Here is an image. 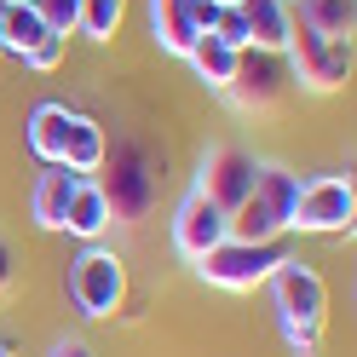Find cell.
<instances>
[{
	"label": "cell",
	"instance_id": "d6986e66",
	"mask_svg": "<svg viewBox=\"0 0 357 357\" xmlns=\"http://www.w3.org/2000/svg\"><path fill=\"white\" fill-rule=\"evenodd\" d=\"M0 40H6V52L29 58L40 40H47V24H40L35 6H0Z\"/></svg>",
	"mask_w": 357,
	"mask_h": 357
},
{
	"label": "cell",
	"instance_id": "5bb4252c",
	"mask_svg": "<svg viewBox=\"0 0 357 357\" xmlns=\"http://www.w3.org/2000/svg\"><path fill=\"white\" fill-rule=\"evenodd\" d=\"M81 178L70 167H47V173H35V185H29V219L40 231H63V213H70V196H75Z\"/></svg>",
	"mask_w": 357,
	"mask_h": 357
},
{
	"label": "cell",
	"instance_id": "277c9868",
	"mask_svg": "<svg viewBox=\"0 0 357 357\" xmlns=\"http://www.w3.org/2000/svg\"><path fill=\"white\" fill-rule=\"evenodd\" d=\"M288 259L282 242H242V236H225L219 248H208L196 259V277L208 288H225V294H254L265 288V277Z\"/></svg>",
	"mask_w": 357,
	"mask_h": 357
},
{
	"label": "cell",
	"instance_id": "ac0fdd59",
	"mask_svg": "<svg viewBox=\"0 0 357 357\" xmlns=\"http://www.w3.org/2000/svg\"><path fill=\"white\" fill-rule=\"evenodd\" d=\"M294 24L317 29V35H328V40H351V29H357V0H300V17H294Z\"/></svg>",
	"mask_w": 357,
	"mask_h": 357
},
{
	"label": "cell",
	"instance_id": "e0dca14e",
	"mask_svg": "<svg viewBox=\"0 0 357 357\" xmlns=\"http://www.w3.org/2000/svg\"><path fill=\"white\" fill-rule=\"evenodd\" d=\"M63 231L81 236V242H98L109 231V202H104V190H98V178H81L75 196H70V213H63Z\"/></svg>",
	"mask_w": 357,
	"mask_h": 357
},
{
	"label": "cell",
	"instance_id": "603a6c76",
	"mask_svg": "<svg viewBox=\"0 0 357 357\" xmlns=\"http://www.w3.org/2000/svg\"><path fill=\"white\" fill-rule=\"evenodd\" d=\"M63 52H70V40H58V35H47V40H40V47H35V52H29L24 63H29L35 75H52L58 63H63Z\"/></svg>",
	"mask_w": 357,
	"mask_h": 357
},
{
	"label": "cell",
	"instance_id": "d4e9b609",
	"mask_svg": "<svg viewBox=\"0 0 357 357\" xmlns=\"http://www.w3.org/2000/svg\"><path fill=\"white\" fill-rule=\"evenodd\" d=\"M47 357H98V351H93V346H86V340H81V334H58V340L47 346Z\"/></svg>",
	"mask_w": 357,
	"mask_h": 357
},
{
	"label": "cell",
	"instance_id": "ba28073f",
	"mask_svg": "<svg viewBox=\"0 0 357 357\" xmlns=\"http://www.w3.org/2000/svg\"><path fill=\"white\" fill-rule=\"evenodd\" d=\"M294 93V81H288V63H282V52H242V63H236V75H231V86L219 98H231L242 116H271V109Z\"/></svg>",
	"mask_w": 357,
	"mask_h": 357
},
{
	"label": "cell",
	"instance_id": "44dd1931",
	"mask_svg": "<svg viewBox=\"0 0 357 357\" xmlns=\"http://www.w3.org/2000/svg\"><path fill=\"white\" fill-rule=\"evenodd\" d=\"M29 6L40 12V24H47V35H58V40H70V35H75L81 0H29Z\"/></svg>",
	"mask_w": 357,
	"mask_h": 357
},
{
	"label": "cell",
	"instance_id": "484cf974",
	"mask_svg": "<svg viewBox=\"0 0 357 357\" xmlns=\"http://www.w3.org/2000/svg\"><path fill=\"white\" fill-rule=\"evenodd\" d=\"M0 357H17V351H12V340H6V334H0Z\"/></svg>",
	"mask_w": 357,
	"mask_h": 357
},
{
	"label": "cell",
	"instance_id": "5b68a950",
	"mask_svg": "<svg viewBox=\"0 0 357 357\" xmlns=\"http://www.w3.org/2000/svg\"><path fill=\"white\" fill-rule=\"evenodd\" d=\"M351 219H357L351 173H311V178H300L294 213H288V231L294 236H346Z\"/></svg>",
	"mask_w": 357,
	"mask_h": 357
},
{
	"label": "cell",
	"instance_id": "8992f818",
	"mask_svg": "<svg viewBox=\"0 0 357 357\" xmlns=\"http://www.w3.org/2000/svg\"><path fill=\"white\" fill-rule=\"evenodd\" d=\"M282 63H288V81L305 86V93H340V86L351 81V40H328L317 29L294 24Z\"/></svg>",
	"mask_w": 357,
	"mask_h": 357
},
{
	"label": "cell",
	"instance_id": "4316f807",
	"mask_svg": "<svg viewBox=\"0 0 357 357\" xmlns=\"http://www.w3.org/2000/svg\"><path fill=\"white\" fill-rule=\"evenodd\" d=\"M0 6H29V0H0Z\"/></svg>",
	"mask_w": 357,
	"mask_h": 357
},
{
	"label": "cell",
	"instance_id": "9a60e30c",
	"mask_svg": "<svg viewBox=\"0 0 357 357\" xmlns=\"http://www.w3.org/2000/svg\"><path fill=\"white\" fill-rule=\"evenodd\" d=\"M104 155H109L104 127H98L93 116H70V132H63V155H58V167H70L75 178H98Z\"/></svg>",
	"mask_w": 357,
	"mask_h": 357
},
{
	"label": "cell",
	"instance_id": "4fadbf2b",
	"mask_svg": "<svg viewBox=\"0 0 357 357\" xmlns=\"http://www.w3.org/2000/svg\"><path fill=\"white\" fill-rule=\"evenodd\" d=\"M236 12L248 17V47L254 52H288V35H294V6L288 0H242Z\"/></svg>",
	"mask_w": 357,
	"mask_h": 357
},
{
	"label": "cell",
	"instance_id": "6da1fadb",
	"mask_svg": "<svg viewBox=\"0 0 357 357\" xmlns=\"http://www.w3.org/2000/svg\"><path fill=\"white\" fill-rule=\"evenodd\" d=\"M98 190L109 202V225H144L155 213V196H162V173H155V155L139 139H116V167H98Z\"/></svg>",
	"mask_w": 357,
	"mask_h": 357
},
{
	"label": "cell",
	"instance_id": "8fae6325",
	"mask_svg": "<svg viewBox=\"0 0 357 357\" xmlns=\"http://www.w3.org/2000/svg\"><path fill=\"white\" fill-rule=\"evenodd\" d=\"M196 6H202V0H144L155 52H167V58H185L190 52V40L202 35V29H196Z\"/></svg>",
	"mask_w": 357,
	"mask_h": 357
},
{
	"label": "cell",
	"instance_id": "ffe728a7",
	"mask_svg": "<svg viewBox=\"0 0 357 357\" xmlns=\"http://www.w3.org/2000/svg\"><path fill=\"white\" fill-rule=\"evenodd\" d=\"M121 24H127V0H81V17H75V35H86V40H116L121 35Z\"/></svg>",
	"mask_w": 357,
	"mask_h": 357
},
{
	"label": "cell",
	"instance_id": "7402d4cb",
	"mask_svg": "<svg viewBox=\"0 0 357 357\" xmlns=\"http://www.w3.org/2000/svg\"><path fill=\"white\" fill-rule=\"evenodd\" d=\"M213 40H225V47H236V52H248V17H242L236 6H219V17H213V29H208Z\"/></svg>",
	"mask_w": 357,
	"mask_h": 357
},
{
	"label": "cell",
	"instance_id": "7c38bea8",
	"mask_svg": "<svg viewBox=\"0 0 357 357\" xmlns=\"http://www.w3.org/2000/svg\"><path fill=\"white\" fill-rule=\"evenodd\" d=\"M70 116L75 109L70 104H58V98H40L29 109V121H24V144L40 167H58V155H63V132H70Z\"/></svg>",
	"mask_w": 357,
	"mask_h": 357
},
{
	"label": "cell",
	"instance_id": "83f0119b",
	"mask_svg": "<svg viewBox=\"0 0 357 357\" xmlns=\"http://www.w3.org/2000/svg\"><path fill=\"white\" fill-rule=\"evenodd\" d=\"M213 6H242V0H213Z\"/></svg>",
	"mask_w": 357,
	"mask_h": 357
},
{
	"label": "cell",
	"instance_id": "2e32d148",
	"mask_svg": "<svg viewBox=\"0 0 357 357\" xmlns=\"http://www.w3.org/2000/svg\"><path fill=\"white\" fill-rule=\"evenodd\" d=\"M185 63H190V75L202 81L208 93H225L231 75H236V63H242V52L225 47V40H213V35H196V40H190V52H185Z\"/></svg>",
	"mask_w": 357,
	"mask_h": 357
},
{
	"label": "cell",
	"instance_id": "f1b7e54d",
	"mask_svg": "<svg viewBox=\"0 0 357 357\" xmlns=\"http://www.w3.org/2000/svg\"><path fill=\"white\" fill-rule=\"evenodd\" d=\"M6 58H12V52H6V40H0V63H6Z\"/></svg>",
	"mask_w": 357,
	"mask_h": 357
},
{
	"label": "cell",
	"instance_id": "cb8c5ba5",
	"mask_svg": "<svg viewBox=\"0 0 357 357\" xmlns=\"http://www.w3.org/2000/svg\"><path fill=\"white\" fill-rule=\"evenodd\" d=\"M12 288H17V254H12V242L0 236V300H6Z\"/></svg>",
	"mask_w": 357,
	"mask_h": 357
},
{
	"label": "cell",
	"instance_id": "9c48e42d",
	"mask_svg": "<svg viewBox=\"0 0 357 357\" xmlns=\"http://www.w3.org/2000/svg\"><path fill=\"white\" fill-rule=\"evenodd\" d=\"M254 173H259V155L254 150H242V144H208L202 162H196V190H202L213 208L236 213L242 196L254 190Z\"/></svg>",
	"mask_w": 357,
	"mask_h": 357
},
{
	"label": "cell",
	"instance_id": "7a4b0ae2",
	"mask_svg": "<svg viewBox=\"0 0 357 357\" xmlns=\"http://www.w3.org/2000/svg\"><path fill=\"white\" fill-rule=\"evenodd\" d=\"M63 294H70L81 323H109L127 305V259L104 242H86L63 271Z\"/></svg>",
	"mask_w": 357,
	"mask_h": 357
},
{
	"label": "cell",
	"instance_id": "52a82bcc",
	"mask_svg": "<svg viewBox=\"0 0 357 357\" xmlns=\"http://www.w3.org/2000/svg\"><path fill=\"white\" fill-rule=\"evenodd\" d=\"M265 288H271V311L282 323H300V328H317L328 323V282L317 265H305L300 254H288L271 277H265Z\"/></svg>",
	"mask_w": 357,
	"mask_h": 357
},
{
	"label": "cell",
	"instance_id": "3957f363",
	"mask_svg": "<svg viewBox=\"0 0 357 357\" xmlns=\"http://www.w3.org/2000/svg\"><path fill=\"white\" fill-rule=\"evenodd\" d=\"M294 196H300V173L294 167L259 162L254 190L242 196V208L231 213V236H242V242H282L288 236V213H294Z\"/></svg>",
	"mask_w": 357,
	"mask_h": 357
},
{
	"label": "cell",
	"instance_id": "30bf717a",
	"mask_svg": "<svg viewBox=\"0 0 357 357\" xmlns=\"http://www.w3.org/2000/svg\"><path fill=\"white\" fill-rule=\"evenodd\" d=\"M167 236H173V254L196 265V259H202L208 248H219V242L231 236V213H225V208H213L208 196L190 185L185 196H178L173 219H167Z\"/></svg>",
	"mask_w": 357,
	"mask_h": 357
}]
</instances>
